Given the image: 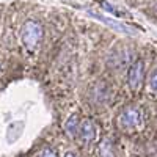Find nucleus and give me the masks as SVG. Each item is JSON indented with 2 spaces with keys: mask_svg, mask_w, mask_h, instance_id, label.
Masks as SVG:
<instances>
[{
  "mask_svg": "<svg viewBox=\"0 0 157 157\" xmlns=\"http://www.w3.org/2000/svg\"><path fill=\"white\" fill-rule=\"evenodd\" d=\"M118 124L123 130H138L145 124L143 120V112L137 107H127L121 112L120 118H118Z\"/></svg>",
  "mask_w": 157,
  "mask_h": 157,
  "instance_id": "obj_1",
  "label": "nucleus"
},
{
  "mask_svg": "<svg viewBox=\"0 0 157 157\" xmlns=\"http://www.w3.org/2000/svg\"><path fill=\"white\" fill-rule=\"evenodd\" d=\"M41 38H43L41 24H38L36 21H29V22L24 24L22 32H21V39H22L24 46L27 49L33 50L38 46V43L41 41Z\"/></svg>",
  "mask_w": 157,
  "mask_h": 157,
  "instance_id": "obj_2",
  "label": "nucleus"
},
{
  "mask_svg": "<svg viewBox=\"0 0 157 157\" xmlns=\"http://www.w3.org/2000/svg\"><path fill=\"white\" fill-rule=\"evenodd\" d=\"M143 74H145V63L143 60H137L130 64L127 71V83L134 91H137L143 82Z\"/></svg>",
  "mask_w": 157,
  "mask_h": 157,
  "instance_id": "obj_3",
  "label": "nucleus"
},
{
  "mask_svg": "<svg viewBox=\"0 0 157 157\" xmlns=\"http://www.w3.org/2000/svg\"><path fill=\"white\" fill-rule=\"evenodd\" d=\"M86 14L91 16L93 19H96V21H99V22H102V24L109 25L110 29H113V30H116V32H120V33H124V35H134V30H130L127 25H124L123 22L116 21V19L105 17V16L99 14V13H96V11H93V10H86Z\"/></svg>",
  "mask_w": 157,
  "mask_h": 157,
  "instance_id": "obj_4",
  "label": "nucleus"
},
{
  "mask_svg": "<svg viewBox=\"0 0 157 157\" xmlns=\"http://www.w3.org/2000/svg\"><path fill=\"white\" fill-rule=\"evenodd\" d=\"M78 134L80 138L83 140V143H91L96 138V126L91 120H83L78 126Z\"/></svg>",
  "mask_w": 157,
  "mask_h": 157,
  "instance_id": "obj_5",
  "label": "nucleus"
},
{
  "mask_svg": "<svg viewBox=\"0 0 157 157\" xmlns=\"http://www.w3.org/2000/svg\"><path fill=\"white\" fill-rule=\"evenodd\" d=\"M78 118L74 115V116H71L69 120L66 121V134L71 137V138H74L77 134H78Z\"/></svg>",
  "mask_w": 157,
  "mask_h": 157,
  "instance_id": "obj_6",
  "label": "nucleus"
},
{
  "mask_svg": "<svg viewBox=\"0 0 157 157\" xmlns=\"http://www.w3.org/2000/svg\"><path fill=\"white\" fill-rule=\"evenodd\" d=\"M101 6H102V10H104V11L110 13V14H115L116 17H124V16H127L123 10H120V8L115 6V5H112L110 2H107V0H104V2L101 3Z\"/></svg>",
  "mask_w": 157,
  "mask_h": 157,
  "instance_id": "obj_7",
  "label": "nucleus"
},
{
  "mask_svg": "<svg viewBox=\"0 0 157 157\" xmlns=\"http://www.w3.org/2000/svg\"><path fill=\"white\" fill-rule=\"evenodd\" d=\"M149 88H151L152 93L157 94V68L152 69V72L149 75Z\"/></svg>",
  "mask_w": 157,
  "mask_h": 157,
  "instance_id": "obj_8",
  "label": "nucleus"
},
{
  "mask_svg": "<svg viewBox=\"0 0 157 157\" xmlns=\"http://www.w3.org/2000/svg\"><path fill=\"white\" fill-rule=\"evenodd\" d=\"M41 157H58V154H57V151H55V149L47 148V149H44V151H43Z\"/></svg>",
  "mask_w": 157,
  "mask_h": 157,
  "instance_id": "obj_9",
  "label": "nucleus"
},
{
  "mask_svg": "<svg viewBox=\"0 0 157 157\" xmlns=\"http://www.w3.org/2000/svg\"><path fill=\"white\" fill-rule=\"evenodd\" d=\"M64 157H78L75 152H66V155H64Z\"/></svg>",
  "mask_w": 157,
  "mask_h": 157,
  "instance_id": "obj_10",
  "label": "nucleus"
},
{
  "mask_svg": "<svg viewBox=\"0 0 157 157\" xmlns=\"http://www.w3.org/2000/svg\"><path fill=\"white\" fill-rule=\"evenodd\" d=\"M155 8H157V5H155Z\"/></svg>",
  "mask_w": 157,
  "mask_h": 157,
  "instance_id": "obj_11",
  "label": "nucleus"
}]
</instances>
